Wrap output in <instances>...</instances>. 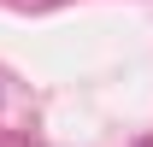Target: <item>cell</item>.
I'll return each mask as SVG.
<instances>
[]
</instances>
